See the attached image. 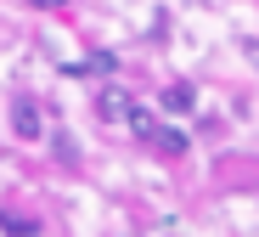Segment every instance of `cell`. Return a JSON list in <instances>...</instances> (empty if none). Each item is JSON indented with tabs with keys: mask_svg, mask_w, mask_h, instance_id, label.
Wrapping results in <instances>:
<instances>
[{
	"mask_svg": "<svg viewBox=\"0 0 259 237\" xmlns=\"http://www.w3.org/2000/svg\"><path fill=\"white\" fill-rule=\"evenodd\" d=\"M12 130H17L23 141H39V130H46V113H39L34 96H17V102H12Z\"/></svg>",
	"mask_w": 259,
	"mask_h": 237,
	"instance_id": "obj_1",
	"label": "cell"
},
{
	"mask_svg": "<svg viewBox=\"0 0 259 237\" xmlns=\"http://www.w3.org/2000/svg\"><path fill=\"white\" fill-rule=\"evenodd\" d=\"M51 147H57V158H62V164H73V158H79V153H73V136H51Z\"/></svg>",
	"mask_w": 259,
	"mask_h": 237,
	"instance_id": "obj_8",
	"label": "cell"
},
{
	"mask_svg": "<svg viewBox=\"0 0 259 237\" xmlns=\"http://www.w3.org/2000/svg\"><path fill=\"white\" fill-rule=\"evenodd\" d=\"M0 231H6V237H39V226L28 215H0Z\"/></svg>",
	"mask_w": 259,
	"mask_h": 237,
	"instance_id": "obj_7",
	"label": "cell"
},
{
	"mask_svg": "<svg viewBox=\"0 0 259 237\" xmlns=\"http://www.w3.org/2000/svg\"><path fill=\"white\" fill-rule=\"evenodd\" d=\"M130 108H136V102H130L124 85H102V90H96V113H102V119H130Z\"/></svg>",
	"mask_w": 259,
	"mask_h": 237,
	"instance_id": "obj_2",
	"label": "cell"
},
{
	"mask_svg": "<svg viewBox=\"0 0 259 237\" xmlns=\"http://www.w3.org/2000/svg\"><path fill=\"white\" fill-rule=\"evenodd\" d=\"M113 68H118V57H113V51H91L84 62H68V74H113Z\"/></svg>",
	"mask_w": 259,
	"mask_h": 237,
	"instance_id": "obj_6",
	"label": "cell"
},
{
	"mask_svg": "<svg viewBox=\"0 0 259 237\" xmlns=\"http://www.w3.org/2000/svg\"><path fill=\"white\" fill-rule=\"evenodd\" d=\"M158 108H163L169 119H175V113H192V108H197V90H192L186 79H175V85H163V96H158Z\"/></svg>",
	"mask_w": 259,
	"mask_h": 237,
	"instance_id": "obj_3",
	"label": "cell"
},
{
	"mask_svg": "<svg viewBox=\"0 0 259 237\" xmlns=\"http://www.w3.org/2000/svg\"><path fill=\"white\" fill-rule=\"evenodd\" d=\"M124 124H130V136H141V141H147V147H152V136L163 130V124L152 119V108H130V119H124Z\"/></svg>",
	"mask_w": 259,
	"mask_h": 237,
	"instance_id": "obj_5",
	"label": "cell"
},
{
	"mask_svg": "<svg viewBox=\"0 0 259 237\" xmlns=\"http://www.w3.org/2000/svg\"><path fill=\"white\" fill-rule=\"evenodd\" d=\"M242 51H248V62H259V40H248V45H242Z\"/></svg>",
	"mask_w": 259,
	"mask_h": 237,
	"instance_id": "obj_10",
	"label": "cell"
},
{
	"mask_svg": "<svg viewBox=\"0 0 259 237\" xmlns=\"http://www.w3.org/2000/svg\"><path fill=\"white\" fill-rule=\"evenodd\" d=\"M28 6H39V12H62L68 0H28Z\"/></svg>",
	"mask_w": 259,
	"mask_h": 237,
	"instance_id": "obj_9",
	"label": "cell"
},
{
	"mask_svg": "<svg viewBox=\"0 0 259 237\" xmlns=\"http://www.w3.org/2000/svg\"><path fill=\"white\" fill-rule=\"evenodd\" d=\"M152 147H158L163 158H181V153L192 147V141H186V130H175V124H163V130L152 136Z\"/></svg>",
	"mask_w": 259,
	"mask_h": 237,
	"instance_id": "obj_4",
	"label": "cell"
}]
</instances>
